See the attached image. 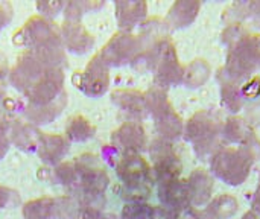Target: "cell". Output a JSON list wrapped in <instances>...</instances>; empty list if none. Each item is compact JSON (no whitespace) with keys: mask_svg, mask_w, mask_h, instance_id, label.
<instances>
[{"mask_svg":"<svg viewBox=\"0 0 260 219\" xmlns=\"http://www.w3.org/2000/svg\"><path fill=\"white\" fill-rule=\"evenodd\" d=\"M253 159L242 148H219L212 155V174L230 186L242 184L251 172Z\"/></svg>","mask_w":260,"mask_h":219,"instance_id":"5","label":"cell"},{"mask_svg":"<svg viewBox=\"0 0 260 219\" xmlns=\"http://www.w3.org/2000/svg\"><path fill=\"white\" fill-rule=\"evenodd\" d=\"M96 133V127L82 114H76L69 119L66 125V139L73 143H82L90 140Z\"/></svg>","mask_w":260,"mask_h":219,"instance_id":"22","label":"cell"},{"mask_svg":"<svg viewBox=\"0 0 260 219\" xmlns=\"http://www.w3.org/2000/svg\"><path fill=\"white\" fill-rule=\"evenodd\" d=\"M67 105V96L62 93L58 99H55L50 104L44 105H35V104H26L24 107V119L30 122L32 125H47L52 123L66 108Z\"/></svg>","mask_w":260,"mask_h":219,"instance_id":"17","label":"cell"},{"mask_svg":"<svg viewBox=\"0 0 260 219\" xmlns=\"http://www.w3.org/2000/svg\"><path fill=\"white\" fill-rule=\"evenodd\" d=\"M242 96L253 101L260 102V76H254L242 85Z\"/></svg>","mask_w":260,"mask_h":219,"instance_id":"31","label":"cell"},{"mask_svg":"<svg viewBox=\"0 0 260 219\" xmlns=\"http://www.w3.org/2000/svg\"><path fill=\"white\" fill-rule=\"evenodd\" d=\"M75 166L78 171V181L72 189V197L76 200L104 197L111 181L99 159L93 154H82L75 160Z\"/></svg>","mask_w":260,"mask_h":219,"instance_id":"2","label":"cell"},{"mask_svg":"<svg viewBox=\"0 0 260 219\" xmlns=\"http://www.w3.org/2000/svg\"><path fill=\"white\" fill-rule=\"evenodd\" d=\"M222 137L229 143H245L250 137L254 136V131L251 125L241 117H230L224 125H222Z\"/></svg>","mask_w":260,"mask_h":219,"instance_id":"24","label":"cell"},{"mask_svg":"<svg viewBox=\"0 0 260 219\" xmlns=\"http://www.w3.org/2000/svg\"><path fill=\"white\" fill-rule=\"evenodd\" d=\"M64 93V70L61 67H49L41 79L32 85L24 96L27 104L44 105L58 99Z\"/></svg>","mask_w":260,"mask_h":219,"instance_id":"9","label":"cell"},{"mask_svg":"<svg viewBox=\"0 0 260 219\" xmlns=\"http://www.w3.org/2000/svg\"><path fill=\"white\" fill-rule=\"evenodd\" d=\"M37 8L40 11V15L49 18L56 15L59 11L64 9V3H58V2H40L37 3Z\"/></svg>","mask_w":260,"mask_h":219,"instance_id":"33","label":"cell"},{"mask_svg":"<svg viewBox=\"0 0 260 219\" xmlns=\"http://www.w3.org/2000/svg\"><path fill=\"white\" fill-rule=\"evenodd\" d=\"M221 96H222V105L229 108V111L236 113L244 105V96H242V87L236 81H232L227 78V81L222 82L221 87Z\"/></svg>","mask_w":260,"mask_h":219,"instance_id":"26","label":"cell"},{"mask_svg":"<svg viewBox=\"0 0 260 219\" xmlns=\"http://www.w3.org/2000/svg\"><path fill=\"white\" fill-rule=\"evenodd\" d=\"M18 200V195L9 189V187H5V186H0V210L9 207V206H14Z\"/></svg>","mask_w":260,"mask_h":219,"instance_id":"34","label":"cell"},{"mask_svg":"<svg viewBox=\"0 0 260 219\" xmlns=\"http://www.w3.org/2000/svg\"><path fill=\"white\" fill-rule=\"evenodd\" d=\"M242 219H260V212H256V210L248 212V213L244 215V218Z\"/></svg>","mask_w":260,"mask_h":219,"instance_id":"37","label":"cell"},{"mask_svg":"<svg viewBox=\"0 0 260 219\" xmlns=\"http://www.w3.org/2000/svg\"><path fill=\"white\" fill-rule=\"evenodd\" d=\"M260 69V35H245L232 46L224 67L225 76L232 81L250 78Z\"/></svg>","mask_w":260,"mask_h":219,"instance_id":"3","label":"cell"},{"mask_svg":"<svg viewBox=\"0 0 260 219\" xmlns=\"http://www.w3.org/2000/svg\"><path fill=\"white\" fill-rule=\"evenodd\" d=\"M59 35L64 49L82 55L91 50L94 46V38L93 35L85 29V26L81 21H64L59 26Z\"/></svg>","mask_w":260,"mask_h":219,"instance_id":"12","label":"cell"},{"mask_svg":"<svg viewBox=\"0 0 260 219\" xmlns=\"http://www.w3.org/2000/svg\"><path fill=\"white\" fill-rule=\"evenodd\" d=\"M116 174L120 180L119 197L128 203H145L151 195L154 183L152 166L140 154H123L117 165Z\"/></svg>","mask_w":260,"mask_h":219,"instance_id":"1","label":"cell"},{"mask_svg":"<svg viewBox=\"0 0 260 219\" xmlns=\"http://www.w3.org/2000/svg\"><path fill=\"white\" fill-rule=\"evenodd\" d=\"M200 3L193 2H180L175 3L171 9L168 17L165 18V23L168 27H186L189 26L198 15Z\"/></svg>","mask_w":260,"mask_h":219,"instance_id":"21","label":"cell"},{"mask_svg":"<svg viewBox=\"0 0 260 219\" xmlns=\"http://www.w3.org/2000/svg\"><path fill=\"white\" fill-rule=\"evenodd\" d=\"M209 78H210V66L206 62V59H195L184 70L183 82H186L187 87H200Z\"/></svg>","mask_w":260,"mask_h":219,"instance_id":"27","label":"cell"},{"mask_svg":"<svg viewBox=\"0 0 260 219\" xmlns=\"http://www.w3.org/2000/svg\"><path fill=\"white\" fill-rule=\"evenodd\" d=\"M55 206H56V219H78L79 216L81 206L72 195L55 198Z\"/></svg>","mask_w":260,"mask_h":219,"instance_id":"29","label":"cell"},{"mask_svg":"<svg viewBox=\"0 0 260 219\" xmlns=\"http://www.w3.org/2000/svg\"><path fill=\"white\" fill-rule=\"evenodd\" d=\"M78 219H117L114 213L105 212L104 209L96 207H82Z\"/></svg>","mask_w":260,"mask_h":219,"instance_id":"32","label":"cell"},{"mask_svg":"<svg viewBox=\"0 0 260 219\" xmlns=\"http://www.w3.org/2000/svg\"><path fill=\"white\" fill-rule=\"evenodd\" d=\"M23 219H56L55 198L41 197L27 201L21 209Z\"/></svg>","mask_w":260,"mask_h":219,"instance_id":"23","label":"cell"},{"mask_svg":"<svg viewBox=\"0 0 260 219\" xmlns=\"http://www.w3.org/2000/svg\"><path fill=\"white\" fill-rule=\"evenodd\" d=\"M47 69L49 66L43 62L34 52L26 50L11 69L9 81L17 90L26 93L32 85H35L41 79Z\"/></svg>","mask_w":260,"mask_h":219,"instance_id":"8","label":"cell"},{"mask_svg":"<svg viewBox=\"0 0 260 219\" xmlns=\"http://www.w3.org/2000/svg\"><path fill=\"white\" fill-rule=\"evenodd\" d=\"M111 101L120 111L131 116L134 122L142 120L145 114H148L145 105V95L137 90H129V88L114 90L111 93Z\"/></svg>","mask_w":260,"mask_h":219,"instance_id":"16","label":"cell"},{"mask_svg":"<svg viewBox=\"0 0 260 219\" xmlns=\"http://www.w3.org/2000/svg\"><path fill=\"white\" fill-rule=\"evenodd\" d=\"M155 120V130L160 134V139L165 140H174L180 137L184 131V123L181 117L174 111L172 104L163 108L160 113L152 116Z\"/></svg>","mask_w":260,"mask_h":219,"instance_id":"20","label":"cell"},{"mask_svg":"<svg viewBox=\"0 0 260 219\" xmlns=\"http://www.w3.org/2000/svg\"><path fill=\"white\" fill-rule=\"evenodd\" d=\"M238 209L239 201L235 197L225 194L210 201L204 213L209 216V219H229L238 212Z\"/></svg>","mask_w":260,"mask_h":219,"instance_id":"25","label":"cell"},{"mask_svg":"<svg viewBox=\"0 0 260 219\" xmlns=\"http://www.w3.org/2000/svg\"><path fill=\"white\" fill-rule=\"evenodd\" d=\"M111 143L116 149L122 152V155L140 154L148 145L146 131L140 122H134V120L125 122L113 133Z\"/></svg>","mask_w":260,"mask_h":219,"instance_id":"11","label":"cell"},{"mask_svg":"<svg viewBox=\"0 0 260 219\" xmlns=\"http://www.w3.org/2000/svg\"><path fill=\"white\" fill-rule=\"evenodd\" d=\"M9 146H11V143H9V139H8V136H3V134H0V162L5 159V155L8 154V151H9Z\"/></svg>","mask_w":260,"mask_h":219,"instance_id":"36","label":"cell"},{"mask_svg":"<svg viewBox=\"0 0 260 219\" xmlns=\"http://www.w3.org/2000/svg\"><path fill=\"white\" fill-rule=\"evenodd\" d=\"M56 37H59V26L43 15H34L17 30L14 40L17 44L26 46L30 50Z\"/></svg>","mask_w":260,"mask_h":219,"instance_id":"7","label":"cell"},{"mask_svg":"<svg viewBox=\"0 0 260 219\" xmlns=\"http://www.w3.org/2000/svg\"><path fill=\"white\" fill-rule=\"evenodd\" d=\"M148 12V5L143 2H117L116 17L122 30L129 32V29L139 26Z\"/></svg>","mask_w":260,"mask_h":219,"instance_id":"19","label":"cell"},{"mask_svg":"<svg viewBox=\"0 0 260 219\" xmlns=\"http://www.w3.org/2000/svg\"><path fill=\"white\" fill-rule=\"evenodd\" d=\"M122 219H154L155 218V207L148 206L145 203H128L122 213Z\"/></svg>","mask_w":260,"mask_h":219,"instance_id":"30","label":"cell"},{"mask_svg":"<svg viewBox=\"0 0 260 219\" xmlns=\"http://www.w3.org/2000/svg\"><path fill=\"white\" fill-rule=\"evenodd\" d=\"M110 67L96 53L81 73L78 87L82 90L84 95L90 98H99L107 93L110 87Z\"/></svg>","mask_w":260,"mask_h":219,"instance_id":"10","label":"cell"},{"mask_svg":"<svg viewBox=\"0 0 260 219\" xmlns=\"http://www.w3.org/2000/svg\"><path fill=\"white\" fill-rule=\"evenodd\" d=\"M53 178L59 184L73 189L78 181V171H76L75 162H62V163L56 165L53 169Z\"/></svg>","mask_w":260,"mask_h":219,"instance_id":"28","label":"cell"},{"mask_svg":"<svg viewBox=\"0 0 260 219\" xmlns=\"http://www.w3.org/2000/svg\"><path fill=\"white\" fill-rule=\"evenodd\" d=\"M186 139L193 143L197 154L207 155L215 154L218 148V139L222 133V125L219 119L209 111L195 113L190 120L184 125Z\"/></svg>","mask_w":260,"mask_h":219,"instance_id":"4","label":"cell"},{"mask_svg":"<svg viewBox=\"0 0 260 219\" xmlns=\"http://www.w3.org/2000/svg\"><path fill=\"white\" fill-rule=\"evenodd\" d=\"M43 133H40L38 127L32 125L26 119H17L11 123V128L8 131V139L9 143L14 145L17 149L24 151V152H32L37 151L40 139Z\"/></svg>","mask_w":260,"mask_h":219,"instance_id":"13","label":"cell"},{"mask_svg":"<svg viewBox=\"0 0 260 219\" xmlns=\"http://www.w3.org/2000/svg\"><path fill=\"white\" fill-rule=\"evenodd\" d=\"M142 49L143 44L140 37L133 35L131 32L120 30L107 41V44L101 49L98 55L104 59V62L108 67L123 66L126 62H134Z\"/></svg>","mask_w":260,"mask_h":219,"instance_id":"6","label":"cell"},{"mask_svg":"<svg viewBox=\"0 0 260 219\" xmlns=\"http://www.w3.org/2000/svg\"><path fill=\"white\" fill-rule=\"evenodd\" d=\"M0 73H2V67H0Z\"/></svg>","mask_w":260,"mask_h":219,"instance_id":"38","label":"cell"},{"mask_svg":"<svg viewBox=\"0 0 260 219\" xmlns=\"http://www.w3.org/2000/svg\"><path fill=\"white\" fill-rule=\"evenodd\" d=\"M69 145L70 142L66 139V136L56 133H47V134L43 133L37 148V154L43 163L56 166L62 163L66 154L69 152Z\"/></svg>","mask_w":260,"mask_h":219,"instance_id":"14","label":"cell"},{"mask_svg":"<svg viewBox=\"0 0 260 219\" xmlns=\"http://www.w3.org/2000/svg\"><path fill=\"white\" fill-rule=\"evenodd\" d=\"M158 198L165 209H184L190 206L187 200L186 181H180L178 178L158 183Z\"/></svg>","mask_w":260,"mask_h":219,"instance_id":"18","label":"cell"},{"mask_svg":"<svg viewBox=\"0 0 260 219\" xmlns=\"http://www.w3.org/2000/svg\"><path fill=\"white\" fill-rule=\"evenodd\" d=\"M12 15H14V12H12L11 5L0 3V30H2V27H5L9 23V20L12 18Z\"/></svg>","mask_w":260,"mask_h":219,"instance_id":"35","label":"cell"},{"mask_svg":"<svg viewBox=\"0 0 260 219\" xmlns=\"http://www.w3.org/2000/svg\"><path fill=\"white\" fill-rule=\"evenodd\" d=\"M215 183L212 174H209L204 169H195L190 177L186 180V191H187V200L192 207L201 206L210 201L212 192H213Z\"/></svg>","mask_w":260,"mask_h":219,"instance_id":"15","label":"cell"}]
</instances>
